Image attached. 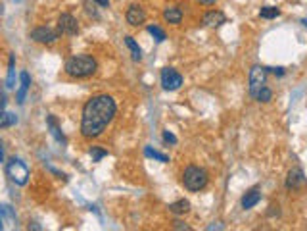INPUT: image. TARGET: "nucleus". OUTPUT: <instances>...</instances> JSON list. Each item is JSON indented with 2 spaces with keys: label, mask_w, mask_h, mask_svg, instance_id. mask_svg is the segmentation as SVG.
Here are the masks:
<instances>
[{
  "label": "nucleus",
  "mask_w": 307,
  "mask_h": 231,
  "mask_svg": "<svg viewBox=\"0 0 307 231\" xmlns=\"http://www.w3.org/2000/svg\"><path fill=\"white\" fill-rule=\"evenodd\" d=\"M117 112L115 100L110 95H96L92 97L85 108H83V118H81V133L85 139H96L100 137L104 129L112 124L114 116Z\"/></svg>",
  "instance_id": "obj_1"
},
{
  "label": "nucleus",
  "mask_w": 307,
  "mask_h": 231,
  "mask_svg": "<svg viewBox=\"0 0 307 231\" xmlns=\"http://www.w3.org/2000/svg\"><path fill=\"white\" fill-rule=\"evenodd\" d=\"M94 71H96V60L89 54H79L65 62V73L71 77H77V79L89 77Z\"/></svg>",
  "instance_id": "obj_2"
},
{
  "label": "nucleus",
  "mask_w": 307,
  "mask_h": 231,
  "mask_svg": "<svg viewBox=\"0 0 307 231\" xmlns=\"http://www.w3.org/2000/svg\"><path fill=\"white\" fill-rule=\"evenodd\" d=\"M208 171L198 166H188L183 173V185L188 191H202L208 185Z\"/></svg>",
  "instance_id": "obj_3"
},
{
  "label": "nucleus",
  "mask_w": 307,
  "mask_h": 231,
  "mask_svg": "<svg viewBox=\"0 0 307 231\" xmlns=\"http://www.w3.org/2000/svg\"><path fill=\"white\" fill-rule=\"evenodd\" d=\"M4 169H6V175L16 183V185H25L27 181H29V168L25 166V162H21L19 158H10V160H6V166H4Z\"/></svg>",
  "instance_id": "obj_4"
},
{
  "label": "nucleus",
  "mask_w": 307,
  "mask_h": 231,
  "mask_svg": "<svg viewBox=\"0 0 307 231\" xmlns=\"http://www.w3.org/2000/svg\"><path fill=\"white\" fill-rule=\"evenodd\" d=\"M265 81H267V67L261 66L251 67L249 69V95L255 97L265 87Z\"/></svg>",
  "instance_id": "obj_5"
},
{
  "label": "nucleus",
  "mask_w": 307,
  "mask_h": 231,
  "mask_svg": "<svg viewBox=\"0 0 307 231\" xmlns=\"http://www.w3.org/2000/svg\"><path fill=\"white\" fill-rule=\"evenodd\" d=\"M183 85V75L173 69V67H163L161 69V87L165 91H177Z\"/></svg>",
  "instance_id": "obj_6"
},
{
  "label": "nucleus",
  "mask_w": 307,
  "mask_h": 231,
  "mask_svg": "<svg viewBox=\"0 0 307 231\" xmlns=\"http://www.w3.org/2000/svg\"><path fill=\"white\" fill-rule=\"evenodd\" d=\"M58 37H60V31H54L50 27H37L31 31V39L42 44H52L58 41Z\"/></svg>",
  "instance_id": "obj_7"
},
{
  "label": "nucleus",
  "mask_w": 307,
  "mask_h": 231,
  "mask_svg": "<svg viewBox=\"0 0 307 231\" xmlns=\"http://www.w3.org/2000/svg\"><path fill=\"white\" fill-rule=\"evenodd\" d=\"M58 31L61 35H75L79 31V23L71 14H61L58 18Z\"/></svg>",
  "instance_id": "obj_8"
},
{
  "label": "nucleus",
  "mask_w": 307,
  "mask_h": 231,
  "mask_svg": "<svg viewBox=\"0 0 307 231\" xmlns=\"http://www.w3.org/2000/svg\"><path fill=\"white\" fill-rule=\"evenodd\" d=\"M125 18H127V23H129V25L138 27V25H142V23L146 21V12H144L138 4H133V6H129Z\"/></svg>",
  "instance_id": "obj_9"
},
{
  "label": "nucleus",
  "mask_w": 307,
  "mask_h": 231,
  "mask_svg": "<svg viewBox=\"0 0 307 231\" xmlns=\"http://www.w3.org/2000/svg\"><path fill=\"white\" fill-rule=\"evenodd\" d=\"M306 185V175L300 168H294L288 171V177H286V189H302Z\"/></svg>",
  "instance_id": "obj_10"
},
{
  "label": "nucleus",
  "mask_w": 307,
  "mask_h": 231,
  "mask_svg": "<svg viewBox=\"0 0 307 231\" xmlns=\"http://www.w3.org/2000/svg\"><path fill=\"white\" fill-rule=\"evenodd\" d=\"M163 20L171 25H179L183 21V10L181 6H171V8H165L163 12Z\"/></svg>",
  "instance_id": "obj_11"
},
{
  "label": "nucleus",
  "mask_w": 307,
  "mask_h": 231,
  "mask_svg": "<svg viewBox=\"0 0 307 231\" xmlns=\"http://www.w3.org/2000/svg\"><path fill=\"white\" fill-rule=\"evenodd\" d=\"M225 21H227V18H225V14L219 12V10H211V12H208V14L204 16V23L210 25V27H219V25H223Z\"/></svg>",
  "instance_id": "obj_12"
},
{
  "label": "nucleus",
  "mask_w": 307,
  "mask_h": 231,
  "mask_svg": "<svg viewBox=\"0 0 307 231\" xmlns=\"http://www.w3.org/2000/svg\"><path fill=\"white\" fill-rule=\"evenodd\" d=\"M19 79H21V85H19V91H18V102H19V104H23L25 95H27V91H29V87H31V77H29V73H27V71H21Z\"/></svg>",
  "instance_id": "obj_13"
},
{
  "label": "nucleus",
  "mask_w": 307,
  "mask_h": 231,
  "mask_svg": "<svg viewBox=\"0 0 307 231\" xmlns=\"http://www.w3.org/2000/svg\"><path fill=\"white\" fill-rule=\"evenodd\" d=\"M261 200V193L257 191V189H251V191H248L244 197H242V208H253L257 202Z\"/></svg>",
  "instance_id": "obj_14"
},
{
  "label": "nucleus",
  "mask_w": 307,
  "mask_h": 231,
  "mask_svg": "<svg viewBox=\"0 0 307 231\" xmlns=\"http://www.w3.org/2000/svg\"><path fill=\"white\" fill-rule=\"evenodd\" d=\"M6 87H8V89H14V87H16V56H14V54H10V62H8Z\"/></svg>",
  "instance_id": "obj_15"
},
{
  "label": "nucleus",
  "mask_w": 307,
  "mask_h": 231,
  "mask_svg": "<svg viewBox=\"0 0 307 231\" xmlns=\"http://www.w3.org/2000/svg\"><path fill=\"white\" fill-rule=\"evenodd\" d=\"M46 124H48V127H50V133H52V137L58 141V143H65V137H63V133L60 131V127H58V124H56V118L54 116H48L46 118Z\"/></svg>",
  "instance_id": "obj_16"
},
{
  "label": "nucleus",
  "mask_w": 307,
  "mask_h": 231,
  "mask_svg": "<svg viewBox=\"0 0 307 231\" xmlns=\"http://www.w3.org/2000/svg\"><path fill=\"white\" fill-rule=\"evenodd\" d=\"M188 210H190V202H188V200H184V198H181V200H177V202H171V204H169V212H173V214H177V216L186 214Z\"/></svg>",
  "instance_id": "obj_17"
},
{
  "label": "nucleus",
  "mask_w": 307,
  "mask_h": 231,
  "mask_svg": "<svg viewBox=\"0 0 307 231\" xmlns=\"http://www.w3.org/2000/svg\"><path fill=\"white\" fill-rule=\"evenodd\" d=\"M125 44L129 46V50H131V54H133V60H142V50H140V46L136 44V41L133 39V37H125Z\"/></svg>",
  "instance_id": "obj_18"
},
{
  "label": "nucleus",
  "mask_w": 307,
  "mask_h": 231,
  "mask_svg": "<svg viewBox=\"0 0 307 231\" xmlns=\"http://www.w3.org/2000/svg\"><path fill=\"white\" fill-rule=\"evenodd\" d=\"M14 124H18V118L14 116V114H10V112H2V116H0V127L2 129H6V127H10V126H14Z\"/></svg>",
  "instance_id": "obj_19"
},
{
  "label": "nucleus",
  "mask_w": 307,
  "mask_h": 231,
  "mask_svg": "<svg viewBox=\"0 0 307 231\" xmlns=\"http://www.w3.org/2000/svg\"><path fill=\"white\" fill-rule=\"evenodd\" d=\"M144 154H146L148 158L157 160V162H163V164H167V162H169V156H167V154H161V152L154 150V148H150V147H146V148H144Z\"/></svg>",
  "instance_id": "obj_20"
},
{
  "label": "nucleus",
  "mask_w": 307,
  "mask_h": 231,
  "mask_svg": "<svg viewBox=\"0 0 307 231\" xmlns=\"http://www.w3.org/2000/svg\"><path fill=\"white\" fill-rule=\"evenodd\" d=\"M259 16H261L263 20H273L276 16H280V10H278V8H273V6H265V8H261Z\"/></svg>",
  "instance_id": "obj_21"
},
{
  "label": "nucleus",
  "mask_w": 307,
  "mask_h": 231,
  "mask_svg": "<svg viewBox=\"0 0 307 231\" xmlns=\"http://www.w3.org/2000/svg\"><path fill=\"white\" fill-rule=\"evenodd\" d=\"M148 33L154 35V39L157 41V42H161V41H165L167 37H165V31L163 29H159L157 25H148Z\"/></svg>",
  "instance_id": "obj_22"
},
{
  "label": "nucleus",
  "mask_w": 307,
  "mask_h": 231,
  "mask_svg": "<svg viewBox=\"0 0 307 231\" xmlns=\"http://www.w3.org/2000/svg\"><path fill=\"white\" fill-rule=\"evenodd\" d=\"M255 99L259 100V102H269V100L273 99V91H271V89H267V87H263V89L255 95Z\"/></svg>",
  "instance_id": "obj_23"
},
{
  "label": "nucleus",
  "mask_w": 307,
  "mask_h": 231,
  "mask_svg": "<svg viewBox=\"0 0 307 231\" xmlns=\"http://www.w3.org/2000/svg\"><path fill=\"white\" fill-rule=\"evenodd\" d=\"M91 156L94 162H100L104 156H108V150H104V148H98V147H92L91 148Z\"/></svg>",
  "instance_id": "obj_24"
},
{
  "label": "nucleus",
  "mask_w": 307,
  "mask_h": 231,
  "mask_svg": "<svg viewBox=\"0 0 307 231\" xmlns=\"http://www.w3.org/2000/svg\"><path fill=\"white\" fill-rule=\"evenodd\" d=\"M163 141H165L167 145H177V137L171 131H163Z\"/></svg>",
  "instance_id": "obj_25"
},
{
  "label": "nucleus",
  "mask_w": 307,
  "mask_h": 231,
  "mask_svg": "<svg viewBox=\"0 0 307 231\" xmlns=\"http://www.w3.org/2000/svg\"><path fill=\"white\" fill-rule=\"evenodd\" d=\"M196 2H200V4H204V6H213L217 0H196Z\"/></svg>",
  "instance_id": "obj_26"
},
{
  "label": "nucleus",
  "mask_w": 307,
  "mask_h": 231,
  "mask_svg": "<svg viewBox=\"0 0 307 231\" xmlns=\"http://www.w3.org/2000/svg\"><path fill=\"white\" fill-rule=\"evenodd\" d=\"M98 6H102V8H106V6H110V0H94Z\"/></svg>",
  "instance_id": "obj_27"
},
{
  "label": "nucleus",
  "mask_w": 307,
  "mask_h": 231,
  "mask_svg": "<svg viewBox=\"0 0 307 231\" xmlns=\"http://www.w3.org/2000/svg\"><path fill=\"white\" fill-rule=\"evenodd\" d=\"M175 228H177V230H186V231H190V228H188V226H183L181 222H175Z\"/></svg>",
  "instance_id": "obj_28"
},
{
  "label": "nucleus",
  "mask_w": 307,
  "mask_h": 231,
  "mask_svg": "<svg viewBox=\"0 0 307 231\" xmlns=\"http://www.w3.org/2000/svg\"><path fill=\"white\" fill-rule=\"evenodd\" d=\"M271 71H273V73H276V75H284V69H282V67H273Z\"/></svg>",
  "instance_id": "obj_29"
},
{
  "label": "nucleus",
  "mask_w": 307,
  "mask_h": 231,
  "mask_svg": "<svg viewBox=\"0 0 307 231\" xmlns=\"http://www.w3.org/2000/svg\"><path fill=\"white\" fill-rule=\"evenodd\" d=\"M302 23H304V25H306V27H307V20H304V21H302Z\"/></svg>",
  "instance_id": "obj_30"
},
{
  "label": "nucleus",
  "mask_w": 307,
  "mask_h": 231,
  "mask_svg": "<svg viewBox=\"0 0 307 231\" xmlns=\"http://www.w3.org/2000/svg\"><path fill=\"white\" fill-rule=\"evenodd\" d=\"M16 2H21V0H16Z\"/></svg>",
  "instance_id": "obj_31"
}]
</instances>
